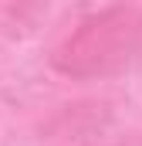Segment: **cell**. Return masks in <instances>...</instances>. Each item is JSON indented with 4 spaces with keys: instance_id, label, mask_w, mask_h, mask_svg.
Returning <instances> with one entry per match:
<instances>
[{
    "instance_id": "6da1fadb",
    "label": "cell",
    "mask_w": 142,
    "mask_h": 146,
    "mask_svg": "<svg viewBox=\"0 0 142 146\" xmlns=\"http://www.w3.org/2000/svg\"><path fill=\"white\" fill-rule=\"evenodd\" d=\"M135 48V24L129 14H115V17H102L85 24L78 37L64 48L68 61L64 68L74 75H88V72H108L112 65L125 61L129 51Z\"/></svg>"
}]
</instances>
